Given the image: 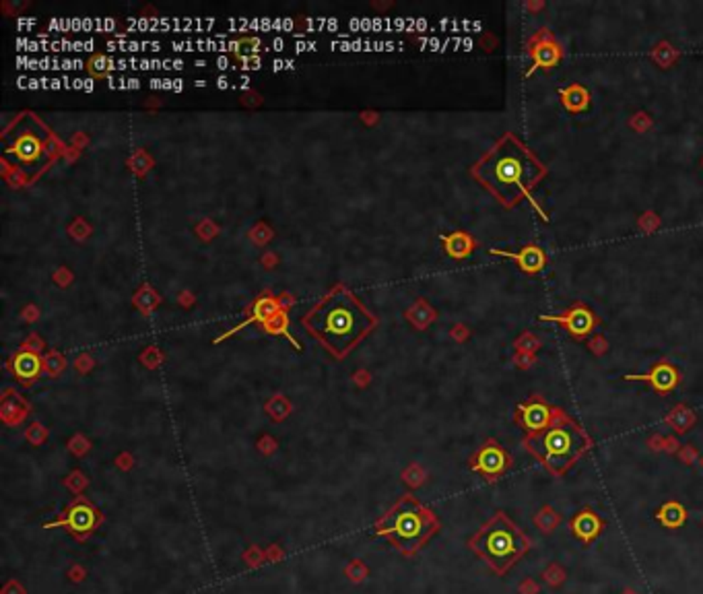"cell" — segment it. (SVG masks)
<instances>
[{
    "instance_id": "cell-24",
    "label": "cell",
    "mask_w": 703,
    "mask_h": 594,
    "mask_svg": "<svg viewBox=\"0 0 703 594\" xmlns=\"http://www.w3.org/2000/svg\"><path fill=\"white\" fill-rule=\"evenodd\" d=\"M677 454H679L681 462H684V464H695V462H697V456H699L697 454V450H695L691 444H689V446H681Z\"/></svg>"
},
{
    "instance_id": "cell-35",
    "label": "cell",
    "mask_w": 703,
    "mask_h": 594,
    "mask_svg": "<svg viewBox=\"0 0 703 594\" xmlns=\"http://www.w3.org/2000/svg\"><path fill=\"white\" fill-rule=\"evenodd\" d=\"M83 83H85L83 79H75L73 80V87H75V89H83Z\"/></svg>"
},
{
    "instance_id": "cell-38",
    "label": "cell",
    "mask_w": 703,
    "mask_h": 594,
    "mask_svg": "<svg viewBox=\"0 0 703 594\" xmlns=\"http://www.w3.org/2000/svg\"><path fill=\"white\" fill-rule=\"evenodd\" d=\"M702 469H703V456H702Z\"/></svg>"
},
{
    "instance_id": "cell-29",
    "label": "cell",
    "mask_w": 703,
    "mask_h": 594,
    "mask_svg": "<svg viewBox=\"0 0 703 594\" xmlns=\"http://www.w3.org/2000/svg\"><path fill=\"white\" fill-rule=\"evenodd\" d=\"M295 48H297V52H308V50H316V43H312V41H299Z\"/></svg>"
},
{
    "instance_id": "cell-20",
    "label": "cell",
    "mask_w": 703,
    "mask_h": 594,
    "mask_svg": "<svg viewBox=\"0 0 703 594\" xmlns=\"http://www.w3.org/2000/svg\"><path fill=\"white\" fill-rule=\"evenodd\" d=\"M561 520H563L561 512H557V510H555L553 506H548V504L541 506L538 512L532 516L534 526H536L543 535H553V533L557 531V526L561 524Z\"/></svg>"
},
{
    "instance_id": "cell-16",
    "label": "cell",
    "mask_w": 703,
    "mask_h": 594,
    "mask_svg": "<svg viewBox=\"0 0 703 594\" xmlns=\"http://www.w3.org/2000/svg\"><path fill=\"white\" fill-rule=\"evenodd\" d=\"M654 518H656L665 528L679 531V528H683L684 526V522H687V518H689V512H687V508H684L681 501L670 499V501H665V504L656 510Z\"/></svg>"
},
{
    "instance_id": "cell-21",
    "label": "cell",
    "mask_w": 703,
    "mask_h": 594,
    "mask_svg": "<svg viewBox=\"0 0 703 594\" xmlns=\"http://www.w3.org/2000/svg\"><path fill=\"white\" fill-rule=\"evenodd\" d=\"M159 48H161L159 41L120 40V41H110V43H108V50H110V52H116V50H120V52H142V50H153V52H157Z\"/></svg>"
},
{
    "instance_id": "cell-37",
    "label": "cell",
    "mask_w": 703,
    "mask_h": 594,
    "mask_svg": "<svg viewBox=\"0 0 703 594\" xmlns=\"http://www.w3.org/2000/svg\"><path fill=\"white\" fill-rule=\"evenodd\" d=\"M194 85L196 87H204V85H207V80H196Z\"/></svg>"
},
{
    "instance_id": "cell-2",
    "label": "cell",
    "mask_w": 703,
    "mask_h": 594,
    "mask_svg": "<svg viewBox=\"0 0 703 594\" xmlns=\"http://www.w3.org/2000/svg\"><path fill=\"white\" fill-rule=\"evenodd\" d=\"M303 326L328 351L343 357L375 326V318L347 287H336L303 316Z\"/></svg>"
},
{
    "instance_id": "cell-5",
    "label": "cell",
    "mask_w": 703,
    "mask_h": 594,
    "mask_svg": "<svg viewBox=\"0 0 703 594\" xmlns=\"http://www.w3.org/2000/svg\"><path fill=\"white\" fill-rule=\"evenodd\" d=\"M467 545L493 574L504 578L532 549V538L506 512H495Z\"/></svg>"
},
{
    "instance_id": "cell-1",
    "label": "cell",
    "mask_w": 703,
    "mask_h": 594,
    "mask_svg": "<svg viewBox=\"0 0 703 594\" xmlns=\"http://www.w3.org/2000/svg\"><path fill=\"white\" fill-rule=\"evenodd\" d=\"M547 174V165L514 132H506L470 167V176L491 192L504 209H514L522 200H530L543 221H548V217L530 197Z\"/></svg>"
},
{
    "instance_id": "cell-23",
    "label": "cell",
    "mask_w": 703,
    "mask_h": 594,
    "mask_svg": "<svg viewBox=\"0 0 703 594\" xmlns=\"http://www.w3.org/2000/svg\"><path fill=\"white\" fill-rule=\"evenodd\" d=\"M538 347H541V340L536 337H532L530 333L522 335V337L516 340V349H518V353H532V351H536Z\"/></svg>"
},
{
    "instance_id": "cell-25",
    "label": "cell",
    "mask_w": 703,
    "mask_h": 594,
    "mask_svg": "<svg viewBox=\"0 0 703 594\" xmlns=\"http://www.w3.org/2000/svg\"><path fill=\"white\" fill-rule=\"evenodd\" d=\"M518 593L520 594H541V586H538V582H536V580H532V578H524V580L520 582V586H518Z\"/></svg>"
},
{
    "instance_id": "cell-19",
    "label": "cell",
    "mask_w": 703,
    "mask_h": 594,
    "mask_svg": "<svg viewBox=\"0 0 703 594\" xmlns=\"http://www.w3.org/2000/svg\"><path fill=\"white\" fill-rule=\"evenodd\" d=\"M13 370L17 377H21L23 382H29V380H36L41 372V359H39L36 353L31 351H21L19 355L15 357L13 361Z\"/></svg>"
},
{
    "instance_id": "cell-14",
    "label": "cell",
    "mask_w": 703,
    "mask_h": 594,
    "mask_svg": "<svg viewBox=\"0 0 703 594\" xmlns=\"http://www.w3.org/2000/svg\"><path fill=\"white\" fill-rule=\"evenodd\" d=\"M98 524V512L85 504V501H77L73 508H68V512L64 514L62 520H56V522H50L46 524V528H58V526H66L71 528L73 533L77 535H87L93 531V526Z\"/></svg>"
},
{
    "instance_id": "cell-31",
    "label": "cell",
    "mask_w": 703,
    "mask_h": 594,
    "mask_svg": "<svg viewBox=\"0 0 703 594\" xmlns=\"http://www.w3.org/2000/svg\"><path fill=\"white\" fill-rule=\"evenodd\" d=\"M27 25H36V19H19L17 21V27H27Z\"/></svg>"
},
{
    "instance_id": "cell-11",
    "label": "cell",
    "mask_w": 703,
    "mask_h": 594,
    "mask_svg": "<svg viewBox=\"0 0 703 594\" xmlns=\"http://www.w3.org/2000/svg\"><path fill=\"white\" fill-rule=\"evenodd\" d=\"M623 380L647 384V386H652V390H656L658 395L665 396L668 392H672L681 384V372L668 359H660L652 365V370L647 374H627V376H623Z\"/></svg>"
},
{
    "instance_id": "cell-4",
    "label": "cell",
    "mask_w": 703,
    "mask_h": 594,
    "mask_svg": "<svg viewBox=\"0 0 703 594\" xmlns=\"http://www.w3.org/2000/svg\"><path fill=\"white\" fill-rule=\"evenodd\" d=\"M58 145L52 130L36 116L21 114L2 132V159L13 165L25 182L36 179L54 161Z\"/></svg>"
},
{
    "instance_id": "cell-17",
    "label": "cell",
    "mask_w": 703,
    "mask_h": 594,
    "mask_svg": "<svg viewBox=\"0 0 703 594\" xmlns=\"http://www.w3.org/2000/svg\"><path fill=\"white\" fill-rule=\"evenodd\" d=\"M666 425L670 429H675L677 434H687L695 423H697V417L693 413L691 407H687L684 402H679L670 409V413L665 417Z\"/></svg>"
},
{
    "instance_id": "cell-32",
    "label": "cell",
    "mask_w": 703,
    "mask_h": 594,
    "mask_svg": "<svg viewBox=\"0 0 703 594\" xmlns=\"http://www.w3.org/2000/svg\"><path fill=\"white\" fill-rule=\"evenodd\" d=\"M83 91H87V93H91V91H93V80H91V79H85V83H83Z\"/></svg>"
},
{
    "instance_id": "cell-22",
    "label": "cell",
    "mask_w": 703,
    "mask_h": 594,
    "mask_svg": "<svg viewBox=\"0 0 703 594\" xmlns=\"http://www.w3.org/2000/svg\"><path fill=\"white\" fill-rule=\"evenodd\" d=\"M541 578H543V582H545L547 586H551V588H559V586L567 580V572L559 566V563H548L547 568L543 570Z\"/></svg>"
},
{
    "instance_id": "cell-10",
    "label": "cell",
    "mask_w": 703,
    "mask_h": 594,
    "mask_svg": "<svg viewBox=\"0 0 703 594\" xmlns=\"http://www.w3.org/2000/svg\"><path fill=\"white\" fill-rule=\"evenodd\" d=\"M555 417V407L548 405L545 396L532 395L524 402H518L516 413H514V423L524 432V436L538 434L547 427Z\"/></svg>"
},
{
    "instance_id": "cell-34",
    "label": "cell",
    "mask_w": 703,
    "mask_h": 594,
    "mask_svg": "<svg viewBox=\"0 0 703 594\" xmlns=\"http://www.w3.org/2000/svg\"><path fill=\"white\" fill-rule=\"evenodd\" d=\"M182 89H184V80H174V91H182Z\"/></svg>"
},
{
    "instance_id": "cell-8",
    "label": "cell",
    "mask_w": 703,
    "mask_h": 594,
    "mask_svg": "<svg viewBox=\"0 0 703 594\" xmlns=\"http://www.w3.org/2000/svg\"><path fill=\"white\" fill-rule=\"evenodd\" d=\"M538 320L541 322H557V324H561L567 335L573 337L576 340L588 338L598 328V324H600L596 312L590 306L582 303V301H576L571 308H567L566 312H561V314H541Z\"/></svg>"
},
{
    "instance_id": "cell-30",
    "label": "cell",
    "mask_w": 703,
    "mask_h": 594,
    "mask_svg": "<svg viewBox=\"0 0 703 594\" xmlns=\"http://www.w3.org/2000/svg\"><path fill=\"white\" fill-rule=\"evenodd\" d=\"M229 66V60L225 58V56H221V58L217 60V68H221V71H225Z\"/></svg>"
},
{
    "instance_id": "cell-18",
    "label": "cell",
    "mask_w": 703,
    "mask_h": 594,
    "mask_svg": "<svg viewBox=\"0 0 703 594\" xmlns=\"http://www.w3.org/2000/svg\"><path fill=\"white\" fill-rule=\"evenodd\" d=\"M442 241H444V246H446L448 256L456 258V260L467 258L469 254H472V250H474V239H472V236H469L467 231H454V234H449V236H444Z\"/></svg>"
},
{
    "instance_id": "cell-13",
    "label": "cell",
    "mask_w": 703,
    "mask_h": 594,
    "mask_svg": "<svg viewBox=\"0 0 703 594\" xmlns=\"http://www.w3.org/2000/svg\"><path fill=\"white\" fill-rule=\"evenodd\" d=\"M606 522L598 512L592 508H582L569 518V531L582 545H592L598 536L605 533Z\"/></svg>"
},
{
    "instance_id": "cell-33",
    "label": "cell",
    "mask_w": 703,
    "mask_h": 594,
    "mask_svg": "<svg viewBox=\"0 0 703 594\" xmlns=\"http://www.w3.org/2000/svg\"><path fill=\"white\" fill-rule=\"evenodd\" d=\"M217 87H219V89H227V87H229V80L225 79V77H221V79L217 80Z\"/></svg>"
},
{
    "instance_id": "cell-12",
    "label": "cell",
    "mask_w": 703,
    "mask_h": 594,
    "mask_svg": "<svg viewBox=\"0 0 703 594\" xmlns=\"http://www.w3.org/2000/svg\"><path fill=\"white\" fill-rule=\"evenodd\" d=\"M491 256H501L509 258L511 262H516V266L526 273V275H538L545 266H547V254L538 244H526L516 252H508V250H499V248H491L489 250Z\"/></svg>"
},
{
    "instance_id": "cell-26",
    "label": "cell",
    "mask_w": 703,
    "mask_h": 594,
    "mask_svg": "<svg viewBox=\"0 0 703 594\" xmlns=\"http://www.w3.org/2000/svg\"><path fill=\"white\" fill-rule=\"evenodd\" d=\"M590 349H592L596 355H603V353H606V349H608V343H606V338L603 337V335H598L594 340H590Z\"/></svg>"
},
{
    "instance_id": "cell-6",
    "label": "cell",
    "mask_w": 703,
    "mask_h": 594,
    "mask_svg": "<svg viewBox=\"0 0 703 594\" xmlns=\"http://www.w3.org/2000/svg\"><path fill=\"white\" fill-rule=\"evenodd\" d=\"M437 531V516L412 495H405L388 516L377 522V535L390 536L392 543L407 555L417 553Z\"/></svg>"
},
{
    "instance_id": "cell-36",
    "label": "cell",
    "mask_w": 703,
    "mask_h": 594,
    "mask_svg": "<svg viewBox=\"0 0 703 594\" xmlns=\"http://www.w3.org/2000/svg\"><path fill=\"white\" fill-rule=\"evenodd\" d=\"M621 594H640V593H637V590H633V588H625V590H623Z\"/></svg>"
},
{
    "instance_id": "cell-9",
    "label": "cell",
    "mask_w": 703,
    "mask_h": 594,
    "mask_svg": "<svg viewBox=\"0 0 703 594\" xmlns=\"http://www.w3.org/2000/svg\"><path fill=\"white\" fill-rule=\"evenodd\" d=\"M526 54L532 60V68L528 71L526 77L536 68L551 71L563 58V50L548 27H541L530 36V40L526 41Z\"/></svg>"
},
{
    "instance_id": "cell-7",
    "label": "cell",
    "mask_w": 703,
    "mask_h": 594,
    "mask_svg": "<svg viewBox=\"0 0 703 594\" xmlns=\"http://www.w3.org/2000/svg\"><path fill=\"white\" fill-rule=\"evenodd\" d=\"M469 467L472 473L481 475L487 483H495L514 467V456L509 454L495 437H489L483 442V446L470 456Z\"/></svg>"
},
{
    "instance_id": "cell-15",
    "label": "cell",
    "mask_w": 703,
    "mask_h": 594,
    "mask_svg": "<svg viewBox=\"0 0 703 594\" xmlns=\"http://www.w3.org/2000/svg\"><path fill=\"white\" fill-rule=\"evenodd\" d=\"M559 99H561L563 108H566L569 114H582V112H586L588 108H590V101H592L590 89L584 87L582 83H571V85H567L563 89H559Z\"/></svg>"
},
{
    "instance_id": "cell-27",
    "label": "cell",
    "mask_w": 703,
    "mask_h": 594,
    "mask_svg": "<svg viewBox=\"0 0 703 594\" xmlns=\"http://www.w3.org/2000/svg\"><path fill=\"white\" fill-rule=\"evenodd\" d=\"M514 361H516V365H518V368H524V370H526V368H530V363H532V355H524V353H520V355H516V359H514Z\"/></svg>"
},
{
    "instance_id": "cell-28",
    "label": "cell",
    "mask_w": 703,
    "mask_h": 594,
    "mask_svg": "<svg viewBox=\"0 0 703 594\" xmlns=\"http://www.w3.org/2000/svg\"><path fill=\"white\" fill-rule=\"evenodd\" d=\"M244 64H246V66H244L246 71H258V68H260V58H256V56H250V58L244 60Z\"/></svg>"
},
{
    "instance_id": "cell-3",
    "label": "cell",
    "mask_w": 703,
    "mask_h": 594,
    "mask_svg": "<svg viewBox=\"0 0 703 594\" xmlns=\"http://www.w3.org/2000/svg\"><path fill=\"white\" fill-rule=\"evenodd\" d=\"M522 446L551 475L561 479L594 448V439L573 417L555 407L553 421L543 432L522 437Z\"/></svg>"
}]
</instances>
